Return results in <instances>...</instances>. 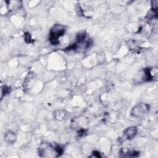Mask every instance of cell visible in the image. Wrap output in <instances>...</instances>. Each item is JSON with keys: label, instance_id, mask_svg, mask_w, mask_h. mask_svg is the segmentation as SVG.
<instances>
[{"label": "cell", "instance_id": "4", "mask_svg": "<svg viewBox=\"0 0 158 158\" xmlns=\"http://www.w3.org/2000/svg\"><path fill=\"white\" fill-rule=\"evenodd\" d=\"M156 72H153L149 68L143 69L140 70L133 78L134 83L136 84H140L145 82H149L154 80L156 77Z\"/></svg>", "mask_w": 158, "mask_h": 158}, {"label": "cell", "instance_id": "14", "mask_svg": "<svg viewBox=\"0 0 158 158\" xmlns=\"http://www.w3.org/2000/svg\"><path fill=\"white\" fill-rule=\"evenodd\" d=\"M85 133V130H84V129H81V130H80L79 131H78V135L80 136H81L84 135Z\"/></svg>", "mask_w": 158, "mask_h": 158}, {"label": "cell", "instance_id": "13", "mask_svg": "<svg viewBox=\"0 0 158 158\" xmlns=\"http://www.w3.org/2000/svg\"><path fill=\"white\" fill-rule=\"evenodd\" d=\"M90 157H101L102 156H101V153L99 152V151H93V152H92V154H91V155L90 156Z\"/></svg>", "mask_w": 158, "mask_h": 158}, {"label": "cell", "instance_id": "7", "mask_svg": "<svg viewBox=\"0 0 158 158\" xmlns=\"http://www.w3.org/2000/svg\"><path fill=\"white\" fill-rule=\"evenodd\" d=\"M137 133V128L136 127H130L126 128L122 135V139H131L133 138Z\"/></svg>", "mask_w": 158, "mask_h": 158}, {"label": "cell", "instance_id": "6", "mask_svg": "<svg viewBox=\"0 0 158 158\" xmlns=\"http://www.w3.org/2000/svg\"><path fill=\"white\" fill-rule=\"evenodd\" d=\"M139 155V152L135 149L122 148L119 151V156L121 157H135Z\"/></svg>", "mask_w": 158, "mask_h": 158}, {"label": "cell", "instance_id": "12", "mask_svg": "<svg viewBox=\"0 0 158 158\" xmlns=\"http://www.w3.org/2000/svg\"><path fill=\"white\" fill-rule=\"evenodd\" d=\"M24 39L27 43L30 44V43H33L34 42V40L32 39L30 33H29L28 32H25L24 33Z\"/></svg>", "mask_w": 158, "mask_h": 158}, {"label": "cell", "instance_id": "2", "mask_svg": "<svg viewBox=\"0 0 158 158\" xmlns=\"http://www.w3.org/2000/svg\"><path fill=\"white\" fill-rule=\"evenodd\" d=\"M92 45V40L89 35L85 32L80 33L77 35L74 43L65 49V51L83 50L89 48Z\"/></svg>", "mask_w": 158, "mask_h": 158}, {"label": "cell", "instance_id": "10", "mask_svg": "<svg viewBox=\"0 0 158 158\" xmlns=\"http://www.w3.org/2000/svg\"><path fill=\"white\" fill-rule=\"evenodd\" d=\"M128 45L131 50H133L134 51H137L140 49V48L138 45V44L136 43L135 41H129L128 43Z\"/></svg>", "mask_w": 158, "mask_h": 158}, {"label": "cell", "instance_id": "1", "mask_svg": "<svg viewBox=\"0 0 158 158\" xmlns=\"http://www.w3.org/2000/svg\"><path fill=\"white\" fill-rule=\"evenodd\" d=\"M64 152V148L57 144L43 143L38 148V154L41 157H57Z\"/></svg>", "mask_w": 158, "mask_h": 158}, {"label": "cell", "instance_id": "5", "mask_svg": "<svg viewBox=\"0 0 158 158\" xmlns=\"http://www.w3.org/2000/svg\"><path fill=\"white\" fill-rule=\"evenodd\" d=\"M149 106L146 103H139L131 109V115L136 118H142L148 113Z\"/></svg>", "mask_w": 158, "mask_h": 158}, {"label": "cell", "instance_id": "9", "mask_svg": "<svg viewBox=\"0 0 158 158\" xmlns=\"http://www.w3.org/2000/svg\"><path fill=\"white\" fill-rule=\"evenodd\" d=\"M54 115L56 119H57L59 121H62L65 120V117H66V114L64 110H56L54 112Z\"/></svg>", "mask_w": 158, "mask_h": 158}, {"label": "cell", "instance_id": "3", "mask_svg": "<svg viewBox=\"0 0 158 158\" xmlns=\"http://www.w3.org/2000/svg\"><path fill=\"white\" fill-rule=\"evenodd\" d=\"M67 28L65 26L56 23L54 24L50 29L49 33V41L52 45H57L59 43V39L62 37L65 33Z\"/></svg>", "mask_w": 158, "mask_h": 158}, {"label": "cell", "instance_id": "11", "mask_svg": "<svg viewBox=\"0 0 158 158\" xmlns=\"http://www.w3.org/2000/svg\"><path fill=\"white\" fill-rule=\"evenodd\" d=\"M1 99L3 98V96H6L10 91V88L7 86L6 85H1Z\"/></svg>", "mask_w": 158, "mask_h": 158}, {"label": "cell", "instance_id": "8", "mask_svg": "<svg viewBox=\"0 0 158 158\" xmlns=\"http://www.w3.org/2000/svg\"><path fill=\"white\" fill-rule=\"evenodd\" d=\"M17 139V136L12 131H8L4 135V140L9 144H13Z\"/></svg>", "mask_w": 158, "mask_h": 158}]
</instances>
